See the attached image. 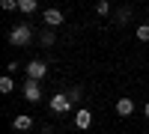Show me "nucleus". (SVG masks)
<instances>
[{"instance_id": "423d86ee", "label": "nucleus", "mask_w": 149, "mask_h": 134, "mask_svg": "<svg viewBox=\"0 0 149 134\" xmlns=\"http://www.w3.org/2000/svg\"><path fill=\"white\" fill-rule=\"evenodd\" d=\"M12 128H15V131H30L33 128V116H15V119H12Z\"/></svg>"}, {"instance_id": "39448f33", "label": "nucleus", "mask_w": 149, "mask_h": 134, "mask_svg": "<svg viewBox=\"0 0 149 134\" xmlns=\"http://www.w3.org/2000/svg\"><path fill=\"white\" fill-rule=\"evenodd\" d=\"M42 21L48 24V27H60L66 18H63V12H60V9H45V12H42Z\"/></svg>"}, {"instance_id": "4468645a", "label": "nucleus", "mask_w": 149, "mask_h": 134, "mask_svg": "<svg viewBox=\"0 0 149 134\" xmlns=\"http://www.w3.org/2000/svg\"><path fill=\"white\" fill-rule=\"evenodd\" d=\"M137 39L140 42H149V24H140V27H137Z\"/></svg>"}, {"instance_id": "f8f14e48", "label": "nucleus", "mask_w": 149, "mask_h": 134, "mask_svg": "<svg viewBox=\"0 0 149 134\" xmlns=\"http://www.w3.org/2000/svg\"><path fill=\"white\" fill-rule=\"evenodd\" d=\"M128 18H131V9H128V6H122V9L116 12V24H125Z\"/></svg>"}, {"instance_id": "20e7f679", "label": "nucleus", "mask_w": 149, "mask_h": 134, "mask_svg": "<svg viewBox=\"0 0 149 134\" xmlns=\"http://www.w3.org/2000/svg\"><path fill=\"white\" fill-rule=\"evenodd\" d=\"M27 78H33V81H42L45 75H48V66L42 63V60H33V63H27Z\"/></svg>"}, {"instance_id": "dca6fc26", "label": "nucleus", "mask_w": 149, "mask_h": 134, "mask_svg": "<svg viewBox=\"0 0 149 134\" xmlns=\"http://www.w3.org/2000/svg\"><path fill=\"white\" fill-rule=\"evenodd\" d=\"M69 99H72V101H81V99H84V92H81L78 87H72V90H69Z\"/></svg>"}, {"instance_id": "2eb2a0df", "label": "nucleus", "mask_w": 149, "mask_h": 134, "mask_svg": "<svg viewBox=\"0 0 149 134\" xmlns=\"http://www.w3.org/2000/svg\"><path fill=\"white\" fill-rule=\"evenodd\" d=\"M0 6H3L6 12H12V9H18V0H0Z\"/></svg>"}, {"instance_id": "0eeeda50", "label": "nucleus", "mask_w": 149, "mask_h": 134, "mask_svg": "<svg viewBox=\"0 0 149 134\" xmlns=\"http://www.w3.org/2000/svg\"><path fill=\"white\" fill-rule=\"evenodd\" d=\"M134 113V101L131 99H119L116 101V116H131Z\"/></svg>"}, {"instance_id": "f03ea898", "label": "nucleus", "mask_w": 149, "mask_h": 134, "mask_svg": "<svg viewBox=\"0 0 149 134\" xmlns=\"http://www.w3.org/2000/svg\"><path fill=\"white\" fill-rule=\"evenodd\" d=\"M72 104H74V101L69 99V92H54V95H51V110H54V113H69Z\"/></svg>"}, {"instance_id": "1a4fd4ad", "label": "nucleus", "mask_w": 149, "mask_h": 134, "mask_svg": "<svg viewBox=\"0 0 149 134\" xmlns=\"http://www.w3.org/2000/svg\"><path fill=\"white\" fill-rule=\"evenodd\" d=\"M36 6H39V0H18V9L24 12V15H30V12H36Z\"/></svg>"}, {"instance_id": "9b49d317", "label": "nucleus", "mask_w": 149, "mask_h": 134, "mask_svg": "<svg viewBox=\"0 0 149 134\" xmlns=\"http://www.w3.org/2000/svg\"><path fill=\"white\" fill-rule=\"evenodd\" d=\"M12 90H15L12 78H9V75H3V78H0V92H12Z\"/></svg>"}, {"instance_id": "ddd939ff", "label": "nucleus", "mask_w": 149, "mask_h": 134, "mask_svg": "<svg viewBox=\"0 0 149 134\" xmlns=\"http://www.w3.org/2000/svg\"><path fill=\"white\" fill-rule=\"evenodd\" d=\"M95 12H98V15H107V12H110V3H107V0H98V3H95Z\"/></svg>"}, {"instance_id": "7ed1b4c3", "label": "nucleus", "mask_w": 149, "mask_h": 134, "mask_svg": "<svg viewBox=\"0 0 149 134\" xmlns=\"http://www.w3.org/2000/svg\"><path fill=\"white\" fill-rule=\"evenodd\" d=\"M24 99L27 101H42V87H39V81H33V78H27L24 81Z\"/></svg>"}, {"instance_id": "9d476101", "label": "nucleus", "mask_w": 149, "mask_h": 134, "mask_svg": "<svg viewBox=\"0 0 149 134\" xmlns=\"http://www.w3.org/2000/svg\"><path fill=\"white\" fill-rule=\"evenodd\" d=\"M54 39H57V36H54L51 30H42V33H39V42H42L45 48H51V45H54Z\"/></svg>"}, {"instance_id": "6e6552de", "label": "nucleus", "mask_w": 149, "mask_h": 134, "mask_svg": "<svg viewBox=\"0 0 149 134\" xmlns=\"http://www.w3.org/2000/svg\"><path fill=\"white\" fill-rule=\"evenodd\" d=\"M74 125H78V128H90L93 125V113L90 110H78V113H74Z\"/></svg>"}, {"instance_id": "f257e3e1", "label": "nucleus", "mask_w": 149, "mask_h": 134, "mask_svg": "<svg viewBox=\"0 0 149 134\" xmlns=\"http://www.w3.org/2000/svg\"><path fill=\"white\" fill-rule=\"evenodd\" d=\"M30 39H33V30L27 27V24H18V27L9 30V45H15V48H24Z\"/></svg>"}, {"instance_id": "f3484780", "label": "nucleus", "mask_w": 149, "mask_h": 134, "mask_svg": "<svg viewBox=\"0 0 149 134\" xmlns=\"http://www.w3.org/2000/svg\"><path fill=\"white\" fill-rule=\"evenodd\" d=\"M143 116H149V104H146V107H143Z\"/></svg>"}]
</instances>
